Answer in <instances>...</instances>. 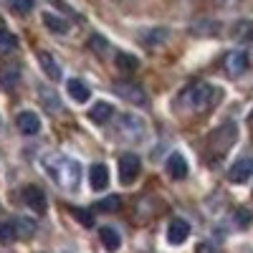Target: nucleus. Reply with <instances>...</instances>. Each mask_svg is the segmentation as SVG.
Segmentation results:
<instances>
[{"mask_svg":"<svg viewBox=\"0 0 253 253\" xmlns=\"http://www.w3.org/2000/svg\"><path fill=\"white\" fill-rule=\"evenodd\" d=\"M23 203H26L31 210H36V213H46V208H48L43 190L36 187V185H26V187H23Z\"/></svg>","mask_w":253,"mask_h":253,"instance_id":"0eeeda50","label":"nucleus"},{"mask_svg":"<svg viewBox=\"0 0 253 253\" xmlns=\"http://www.w3.org/2000/svg\"><path fill=\"white\" fill-rule=\"evenodd\" d=\"M96 208L101 210V213H112L114 208H119V198H107V200H101Z\"/></svg>","mask_w":253,"mask_h":253,"instance_id":"c85d7f7f","label":"nucleus"},{"mask_svg":"<svg viewBox=\"0 0 253 253\" xmlns=\"http://www.w3.org/2000/svg\"><path fill=\"white\" fill-rule=\"evenodd\" d=\"M215 3H220V5H233L236 0H215Z\"/></svg>","mask_w":253,"mask_h":253,"instance_id":"2f4dec72","label":"nucleus"},{"mask_svg":"<svg viewBox=\"0 0 253 253\" xmlns=\"http://www.w3.org/2000/svg\"><path fill=\"white\" fill-rule=\"evenodd\" d=\"M253 177V160L251 157H246V160H238V162H233L228 167V180L230 182H246V180H251Z\"/></svg>","mask_w":253,"mask_h":253,"instance_id":"6e6552de","label":"nucleus"},{"mask_svg":"<svg viewBox=\"0 0 253 253\" xmlns=\"http://www.w3.org/2000/svg\"><path fill=\"white\" fill-rule=\"evenodd\" d=\"M112 114H114L112 104H107V101H96L94 107H91V112H89V119H91V122H107V119H112Z\"/></svg>","mask_w":253,"mask_h":253,"instance_id":"a211bd4d","label":"nucleus"},{"mask_svg":"<svg viewBox=\"0 0 253 253\" xmlns=\"http://www.w3.org/2000/svg\"><path fill=\"white\" fill-rule=\"evenodd\" d=\"M89 182H91L94 190H104V187L109 185V167L104 165V162L94 165V167H91V172H89Z\"/></svg>","mask_w":253,"mask_h":253,"instance_id":"4468645a","label":"nucleus"},{"mask_svg":"<svg viewBox=\"0 0 253 253\" xmlns=\"http://www.w3.org/2000/svg\"><path fill=\"white\" fill-rule=\"evenodd\" d=\"M236 223H238V228H248L253 223V213L248 208H238L236 210Z\"/></svg>","mask_w":253,"mask_h":253,"instance_id":"b1692460","label":"nucleus"},{"mask_svg":"<svg viewBox=\"0 0 253 253\" xmlns=\"http://www.w3.org/2000/svg\"><path fill=\"white\" fill-rule=\"evenodd\" d=\"M31 5H33L31 0H13V8H15L18 13H28V10H31Z\"/></svg>","mask_w":253,"mask_h":253,"instance_id":"c756f323","label":"nucleus"},{"mask_svg":"<svg viewBox=\"0 0 253 253\" xmlns=\"http://www.w3.org/2000/svg\"><path fill=\"white\" fill-rule=\"evenodd\" d=\"M251 124H253V114H251Z\"/></svg>","mask_w":253,"mask_h":253,"instance_id":"473e14b6","label":"nucleus"},{"mask_svg":"<svg viewBox=\"0 0 253 253\" xmlns=\"http://www.w3.org/2000/svg\"><path fill=\"white\" fill-rule=\"evenodd\" d=\"M218 96H220V94L215 91V86H210V84H190V86H185V89L180 91L177 101L182 104L185 109L203 112V109H208Z\"/></svg>","mask_w":253,"mask_h":253,"instance_id":"f03ea898","label":"nucleus"},{"mask_svg":"<svg viewBox=\"0 0 253 253\" xmlns=\"http://www.w3.org/2000/svg\"><path fill=\"white\" fill-rule=\"evenodd\" d=\"M99 238H101V243H104L107 251H119V246H122V236L117 233V228H112V225L99 228Z\"/></svg>","mask_w":253,"mask_h":253,"instance_id":"2eb2a0df","label":"nucleus"},{"mask_svg":"<svg viewBox=\"0 0 253 253\" xmlns=\"http://www.w3.org/2000/svg\"><path fill=\"white\" fill-rule=\"evenodd\" d=\"M13 238H15L13 223H0V243H10Z\"/></svg>","mask_w":253,"mask_h":253,"instance_id":"393cba45","label":"nucleus"},{"mask_svg":"<svg viewBox=\"0 0 253 253\" xmlns=\"http://www.w3.org/2000/svg\"><path fill=\"white\" fill-rule=\"evenodd\" d=\"M15 126L23 134H38L41 132V119L36 117V112H20L15 117Z\"/></svg>","mask_w":253,"mask_h":253,"instance_id":"f8f14e48","label":"nucleus"},{"mask_svg":"<svg viewBox=\"0 0 253 253\" xmlns=\"http://www.w3.org/2000/svg\"><path fill=\"white\" fill-rule=\"evenodd\" d=\"M41 167H43V172L61 190H66V193L79 190V185H81V165L76 160L61 155V152H46V155H41Z\"/></svg>","mask_w":253,"mask_h":253,"instance_id":"f257e3e1","label":"nucleus"},{"mask_svg":"<svg viewBox=\"0 0 253 253\" xmlns=\"http://www.w3.org/2000/svg\"><path fill=\"white\" fill-rule=\"evenodd\" d=\"M167 38V31H150V33H144V41H147V43H150V46H155V43H162V41Z\"/></svg>","mask_w":253,"mask_h":253,"instance_id":"a878e982","label":"nucleus"},{"mask_svg":"<svg viewBox=\"0 0 253 253\" xmlns=\"http://www.w3.org/2000/svg\"><path fill=\"white\" fill-rule=\"evenodd\" d=\"M225 71H228V76H243L248 71V53L241 48L230 51L225 56Z\"/></svg>","mask_w":253,"mask_h":253,"instance_id":"423d86ee","label":"nucleus"},{"mask_svg":"<svg viewBox=\"0 0 253 253\" xmlns=\"http://www.w3.org/2000/svg\"><path fill=\"white\" fill-rule=\"evenodd\" d=\"M167 175H170L172 180H185L187 177V160L180 155V152H172L170 157H167Z\"/></svg>","mask_w":253,"mask_h":253,"instance_id":"9b49d317","label":"nucleus"},{"mask_svg":"<svg viewBox=\"0 0 253 253\" xmlns=\"http://www.w3.org/2000/svg\"><path fill=\"white\" fill-rule=\"evenodd\" d=\"M38 63H41V69H43V74H46L48 79H53V81L61 79V66H58L56 56H51L48 51H41V53H38Z\"/></svg>","mask_w":253,"mask_h":253,"instance_id":"ddd939ff","label":"nucleus"},{"mask_svg":"<svg viewBox=\"0 0 253 253\" xmlns=\"http://www.w3.org/2000/svg\"><path fill=\"white\" fill-rule=\"evenodd\" d=\"M20 79V71H18V66H5L3 71H0V84H3L5 89H10V86H15V81Z\"/></svg>","mask_w":253,"mask_h":253,"instance_id":"412c9836","label":"nucleus"},{"mask_svg":"<svg viewBox=\"0 0 253 253\" xmlns=\"http://www.w3.org/2000/svg\"><path fill=\"white\" fill-rule=\"evenodd\" d=\"M236 36H238V38H251V36H253V23H251V20H243V23H238Z\"/></svg>","mask_w":253,"mask_h":253,"instance_id":"cd10ccee","label":"nucleus"},{"mask_svg":"<svg viewBox=\"0 0 253 253\" xmlns=\"http://www.w3.org/2000/svg\"><path fill=\"white\" fill-rule=\"evenodd\" d=\"M43 23H46V28L53 31V33H69V20H63L61 15L43 13Z\"/></svg>","mask_w":253,"mask_h":253,"instance_id":"6ab92c4d","label":"nucleus"},{"mask_svg":"<svg viewBox=\"0 0 253 253\" xmlns=\"http://www.w3.org/2000/svg\"><path fill=\"white\" fill-rule=\"evenodd\" d=\"M74 218L84 225V228H94V213L89 208H74Z\"/></svg>","mask_w":253,"mask_h":253,"instance_id":"5701e85b","label":"nucleus"},{"mask_svg":"<svg viewBox=\"0 0 253 253\" xmlns=\"http://www.w3.org/2000/svg\"><path fill=\"white\" fill-rule=\"evenodd\" d=\"M139 157L137 155H132V152H126V155H122L119 157V180L124 182V185H132L134 180H137V175H139Z\"/></svg>","mask_w":253,"mask_h":253,"instance_id":"39448f33","label":"nucleus"},{"mask_svg":"<svg viewBox=\"0 0 253 253\" xmlns=\"http://www.w3.org/2000/svg\"><path fill=\"white\" fill-rule=\"evenodd\" d=\"M119 122H122L119 132H122L126 139H139V137L144 134V124H142V119H137V117H132V114H124Z\"/></svg>","mask_w":253,"mask_h":253,"instance_id":"1a4fd4ad","label":"nucleus"},{"mask_svg":"<svg viewBox=\"0 0 253 253\" xmlns=\"http://www.w3.org/2000/svg\"><path fill=\"white\" fill-rule=\"evenodd\" d=\"M114 91L124 99V101H129V104H134V107H147V94L137 86V84H132V81H117L114 84Z\"/></svg>","mask_w":253,"mask_h":253,"instance_id":"20e7f679","label":"nucleus"},{"mask_svg":"<svg viewBox=\"0 0 253 253\" xmlns=\"http://www.w3.org/2000/svg\"><path fill=\"white\" fill-rule=\"evenodd\" d=\"M89 48L96 51V53H107V41H104L101 36H91L89 38Z\"/></svg>","mask_w":253,"mask_h":253,"instance_id":"bb28decb","label":"nucleus"},{"mask_svg":"<svg viewBox=\"0 0 253 253\" xmlns=\"http://www.w3.org/2000/svg\"><path fill=\"white\" fill-rule=\"evenodd\" d=\"M15 46H18V38H15L10 31L0 28V56H5V53L15 51Z\"/></svg>","mask_w":253,"mask_h":253,"instance_id":"aec40b11","label":"nucleus"},{"mask_svg":"<svg viewBox=\"0 0 253 253\" xmlns=\"http://www.w3.org/2000/svg\"><path fill=\"white\" fill-rule=\"evenodd\" d=\"M195 253H218V248H215L213 243H198Z\"/></svg>","mask_w":253,"mask_h":253,"instance_id":"7c9ffc66","label":"nucleus"},{"mask_svg":"<svg viewBox=\"0 0 253 253\" xmlns=\"http://www.w3.org/2000/svg\"><path fill=\"white\" fill-rule=\"evenodd\" d=\"M117 66L124 69V71H134V69L139 66V61H137V56H132V53H117Z\"/></svg>","mask_w":253,"mask_h":253,"instance_id":"4be33fe9","label":"nucleus"},{"mask_svg":"<svg viewBox=\"0 0 253 253\" xmlns=\"http://www.w3.org/2000/svg\"><path fill=\"white\" fill-rule=\"evenodd\" d=\"M66 91H69V96H71L74 101H79V104L89 101V96H91L89 86H86L84 81H79V79H71V81L66 84Z\"/></svg>","mask_w":253,"mask_h":253,"instance_id":"dca6fc26","label":"nucleus"},{"mask_svg":"<svg viewBox=\"0 0 253 253\" xmlns=\"http://www.w3.org/2000/svg\"><path fill=\"white\" fill-rule=\"evenodd\" d=\"M236 139H238V126L233 124V122H225V124H220L215 132H210V137H208V147L213 150L218 157H223L230 147L236 144Z\"/></svg>","mask_w":253,"mask_h":253,"instance_id":"7ed1b4c3","label":"nucleus"},{"mask_svg":"<svg viewBox=\"0 0 253 253\" xmlns=\"http://www.w3.org/2000/svg\"><path fill=\"white\" fill-rule=\"evenodd\" d=\"M187 236H190V225H187V220L175 218L170 225H167V241H170L172 246L185 243V241H187Z\"/></svg>","mask_w":253,"mask_h":253,"instance_id":"9d476101","label":"nucleus"},{"mask_svg":"<svg viewBox=\"0 0 253 253\" xmlns=\"http://www.w3.org/2000/svg\"><path fill=\"white\" fill-rule=\"evenodd\" d=\"M38 96H41V101H43V107L48 112H58L61 109V99H58V94L51 86H38Z\"/></svg>","mask_w":253,"mask_h":253,"instance_id":"f3484780","label":"nucleus"}]
</instances>
